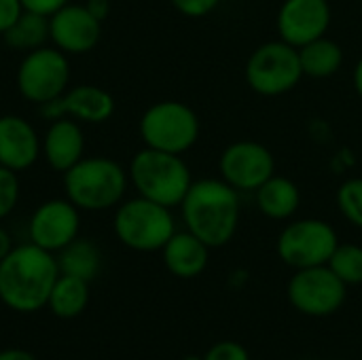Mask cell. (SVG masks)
Returning a JSON list of instances; mask_svg holds the SVG:
<instances>
[{"label": "cell", "mask_w": 362, "mask_h": 360, "mask_svg": "<svg viewBox=\"0 0 362 360\" xmlns=\"http://www.w3.org/2000/svg\"><path fill=\"white\" fill-rule=\"evenodd\" d=\"M57 276L53 252L32 242L19 244L0 261V301L19 314L38 312L47 308Z\"/></svg>", "instance_id": "cell-1"}, {"label": "cell", "mask_w": 362, "mask_h": 360, "mask_svg": "<svg viewBox=\"0 0 362 360\" xmlns=\"http://www.w3.org/2000/svg\"><path fill=\"white\" fill-rule=\"evenodd\" d=\"M185 229L210 248H221L233 240L240 227V191L218 178L193 180L178 206Z\"/></svg>", "instance_id": "cell-2"}, {"label": "cell", "mask_w": 362, "mask_h": 360, "mask_svg": "<svg viewBox=\"0 0 362 360\" xmlns=\"http://www.w3.org/2000/svg\"><path fill=\"white\" fill-rule=\"evenodd\" d=\"M129 185L127 170L110 157H83L64 172V193L83 212L119 206Z\"/></svg>", "instance_id": "cell-3"}, {"label": "cell", "mask_w": 362, "mask_h": 360, "mask_svg": "<svg viewBox=\"0 0 362 360\" xmlns=\"http://www.w3.org/2000/svg\"><path fill=\"white\" fill-rule=\"evenodd\" d=\"M127 174L138 195L165 208H178L193 185V174L182 155L148 146L132 157Z\"/></svg>", "instance_id": "cell-4"}, {"label": "cell", "mask_w": 362, "mask_h": 360, "mask_svg": "<svg viewBox=\"0 0 362 360\" xmlns=\"http://www.w3.org/2000/svg\"><path fill=\"white\" fill-rule=\"evenodd\" d=\"M112 229L123 246L136 252H157L176 233V221L172 208L138 195L117 206Z\"/></svg>", "instance_id": "cell-5"}, {"label": "cell", "mask_w": 362, "mask_h": 360, "mask_svg": "<svg viewBox=\"0 0 362 360\" xmlns=\"http://www.w3.org/2000/svg\"><path fill=\"white\" fill-rule=\"evenodd\" d=\"M140 138L144 146L185 155L199 140V117L197 112L178 100H163L148 106L140 117Z\"/></svg>", "instance_id": "cell-6"}, {"label": "cell", "mask_w": 362, "mask_h": 360, "mask_svg": "<svg viewBox=\"0 0 362 360\" xmlns=\"http://www.w3.org/2000/svg\"><path fill=\"white\" fill-rule=\"evenodd\" d=\"M244 79L263 98H278L293 91L303 79L299 49L282 38L259 45L246 62Z\"/></svg>", "instance_id": "cell-7"}, {"label": "cell", "mask_w": 362, "mask_h": 360, "mask_svg": "<svg viewBox=\"0 0 362 360\" xmlns=\"http://www.w3.org/2000/svg\"><path fill=\"white\" fill-rule=\"evenodd\" d=\"M339 246L333 225L322 219H299L288 223L276 242L278 257L291 269H308L327 265Z\"/></svg>", "instance_id": "cell-8"}, {"label": "cell", "mask_w": 362, "mask_h": 360, "mask_svg": "<svg viewBox=\"0 0 362 360\" xmlns=\"http://www.w3.org/2000/svg\"><path fill=\"white\" fill-rule=\"evenodd\" d=\"M70 83V62L57 47L28 51L17 68V89L32 104H47L59 98Z\"/></svg>", "instance_id": "cell-9"}, {"label": "cell", "mask_w": 362, "mask_h": 360, "mask_svg": "<svg viewBox=\"0 0 362 360\" xmlns=\"http://www.w3.org/2000/svg\"><path fill=\"white\" fill-rule=\"evenodd\" d=\"M288 303L312 318H327L339 312L348 299V286L329 265L295 269L286 286Z\"/></svg>", "instance_id": "cell-10"}, {"label": "cell", "mask_w": 362, "mask_h": 360, "mask_svg": "<svg viewBox=\"0 0 362 360\" xmlns=\"http://www.w3.org/2000/svg\"><path fill=\"white\" fill-rule=\"evenodd\" d=\"M274 174L276 159L257 140H235L218 157V176L240 193H255Z\"/></svg>", "instance_id": "cell-11"}, {"label": "cell", "mask_w": 362, "mask_h": 360, "mask_svg": "<svg viewBox=\"0 0 362 360\" xmlns=\"http://www.w3.org/2000/svg\"><path fill=\"white\" fill-rule=\"evenodd\" d=\"M78 229H81V210L66 197L42 202L34 210L28 225L30 242L53 255L66 248L72 240H76Z\"/></svg>", "instance_id": "cell-12"}, {"label": "cell", "mask_w": 362, "mask_h": 360, "mask_svg": "<svg viewBox=\"0 0 362 360\" xmlns=\"http://www.w3.org/2000/svg\"><path fill=\"white\" fill-rule=\"evenodd\" d=\"M278 36L301 49L308 42L327 36L331 28L329 0H284L276 15Z\"/></svg>", "instance_id": "cell-13"}, {"label": "cell", "mask_w": 362, "mask_h": 360, "mask_svg": "<svg viewBox=\"0 0 362 360\" xmlns=\"http://www.w3.org/2000/svg\"><path fill=\"white\" fill-rule=\"evenodd\" d=\"M102 38L98 21L85 4H66L49 17V40L66 55H83L95 49Z\"/></svg>", "instance_id": "cell-14"}, {"label": "cell", "mask_w": 362, "mask_h": 360, "mask_svg": "<svg viewBox=\"0 0 362 360\" xmlns=\"http://www.w3.org/2000/svg\"><path fill=\"white\" fill-rule=\"evenodd\" d=\"M40 157V136L34 125L19 115L0 117V166L23 172Z\"/></svg>", "instance_id": "cell-15"}, {"label": "cell", "mask_w": 362, "mask_h": 360, "mask_svg": "<svg viewBox=\"0 0 362 360\" xmlns=\"http://www.w3.org/2000/svg\"><path fill=\"white\" fill-rule=\"evenodd\" d=\"M40 155L55 172H68L85 157V134L78 121L62 117L51 121L40 138Z\"/></svg>", "instance_id": "cell-16"}, {"label": "cell", "mask_w": 362, "mask_h": 360, "mask_svg": "<svg viewBox=\"0 0 362 360\" xmlns=\"http://www.w3.org/2000/svg\"><path fill=\"white\" fill-rule=\"evenodd\" d=\"M210 250L212 248L208 244H204L191 231L176 229V233L161 248V257H163L165 269L172 276L191 280L206 272V267L210 263Z\"/></svg>", "instance_id": "cell-17"}, {"label": "cell", "mask_w": 362, "mask_h": 360, "mask_svg": "<svg viewBox=\"0 0 362 360\" xmlns=\"http://www.w3.org/2000/svg\"><path fill=\"white\" fill-rule=\"evenodd\" d=\"M62 115L78 123H104L115 115V98L98 85H76L59 95Z\"/></svg>", "instance_id": "cell-18"}, {"label": "cell", "mask_w": 362, "mask_h": 360, "mask_svg": "<svg viewBox=\"0 0 362 360\" xmlns=\"http://www.w3.org/2000/svg\"><path fill=\"white\" fill-rule=\"evenodd\" d=\"M259 212L269 221H288L301 206V191L295 180L274 174L255 191Z\"/></svg>", "instance_id": "cell-19"}, {"label": "cell", "mask_w": 362, "mask_h": 360, "mask_svg": "<svg viewBox=\"0 0 362 360\" xmlns=\"http://www.w3.org/2000/svg\"><path fill=\"white\" fill-rule=\"evenodd\" d=\"M87 306H89V282L74 276L59 274L47 301L51 314L57 316L59 320H72L81 316L87 310Z\"/></svg>", "instance_id": "cell-20"}, {"label": "cell", "mask_w": 362, "mask_h": 360, "mask_svg": "<svg viewBox=\"0 0 362 360\" xmlns=\"http://www.w3.org/2000/svg\"><path fill=\"white\" fill-rule=\"evenodd\" d=\"M55 259H57L59 274L74 276L85 282L95 280V276L100 274V267H102L100 248L87 238L72 240L66 248L55 252Z\"/></svg>", "instance_id": "cell-21"}, {"label": "cell", "mask_w": 362, "mask_h": 360, "mask_svg": "<svg viewBox=\"0 0 362 360\" xmlns=\"http://www.w3.org/2000/svg\"><path fill=\"white\" fill-rule=\"evenodd\" d=\"M299 59L303 68V76L310 79H329L337 74L344 66V49L339 42L329 36L316 38L299 49Z\"/></svg>", "instance_id": "cell-22"}, {"label": "cell", "mask_w": 362, "mask_h": 360, "mask_svg": "<svg viewBox=\"0 0 362 360\" xmlns=\"http://www.w3.org/2000/svg\"><path fill=\"white\" fill-rule=\"evenodd\" d=\"M6 47L15 51H34L47 45L49 40V17L32 11H21V15L11 23V28L2 34Z\"/></svg>", "instance_id": "cell-23"}, {"label": "cell", "mask_w": 362, "mask_h": 360, "mask_svg": "<svg viewBox=\"0 0 362 360\" xmlns=\"http://www.w3.org/2000/svg\"><path fill=\"white\" fill-rule=\"evenodd\" d=\"M333 274L346 286H361L362 284V246L358 244H341L335 248L333 257L327 263Z\"/></svg>", "instance_id": "cell-24"}, {"label": "cell", "mask_w": 362, "mask_h": 360, "mask_svg": "<svg viewBox=\"0 0 362 360\" xmlns=\"http://www.w3.org/2000/svg\"><path fill=\"white\" fill-rule=\"evenodd\" d=\"M337 208L350 225L362 229V178H348L339 185Z\"/></svg>", "instance_id": "cell-25"}, {"label": "cell", "mask_w": 362, "mask_h": 360, "mask_svg": "<svg viewBox=\"0 0 362 360\" xmlns=\"http://www.w3.org/2000/svg\"><path fill=\"white\" fill-rule=\"evenodd\" d=\"M19 193H21V185L17 172L0 166V221L15 210L19 202Z\"/></svg>", "instance_id": "cell-26"}, {"label": "cell", "mask_w": 362, "mask_h": 360, "mask_svg": "<svg viewBox=\"0 0 362 360\" xmlns=\"http://www.w3.org/2000/svg\"><path fill=\"white\" fill-rule=\"evenodd\" d=\"M170 2L180 15L191 17V19H199V17L214 13L223 0H170Z\"/></svg>", "instance_id": "cell-27"}, {"label": "cell", "mask_w": 362, "mask_h": 360, "mask_svg": "<svg viewBox=\"0 0 362 360\" xmlns=\"http://www.w3.org/2000/svg\"><path fill=\"white\" fill-rule=\"evenodd\" d=\"M204 360H250V354L238 342H218L204 354Z\"/></svg>", "instance_id": "cell-28"}, {"label": "cell", "mask_w": 362, "mask_h": 360, "mask_svg": "<svg viewBox=\"0 0 362 360\" xmlns=\"http://www.w3.org/2000/svg\"><path fill=\"white\" fill-rule=\"evenodd\" d=\"M21 0H0V36L11 28V23L21 15Z\"/></svg>", "instance_id": "cell-29"}, {"label": "cell", "mask_w": 362, "mask_h": 360, "mask_svg": "<svg viewBox=\"0 0 362 360\" xmlns=\"http://www.w3.org/2000/svg\"><path fill=\"white\" fill-rule=\"evenodd\" d=\"M70 0H21V6L25 11H32V13H40V15H47L51 17L55 11H59L62 6H66Z\"/></svg>", "instance_id": "cell-30"}, {"label": "cell", "mask_w": 362, "mask_h": 360, "mask_svg": "<svg viewBox=\"0 0 362 360\" xmlns=\"http://www.w3.org/2000/svg\"><path fill=\"white\" fill-rule=\"evenodd\" d=\"M85 6L98 21H104L110 13V0H87Z\"/></svg>", "instance_id": "cell-31"}, {"label": "cell", "mask_w": 362, "mask_h": 360, "mask_svg": "<svg viewBox=\"0 0 362 360\" xmlns=\"http://www.w3.org/2000/svg\"><path fill=\"white\" fill-rule=\"evenodd\" d=\"M0 360H36V356L23 348H4L0 350Z\"/></svg>", "instance_id": "cell-32"}, {"label": "cell", "mask_w": 362, "mask_h": 360, "mask_svg": "<svg viewBox=\"0 0 362 360\" xmlns=\"http://www.w3.org/2000/svg\"><path fill=\"white\" fill-rule=\"evenodd\" d=\"M15 246H13V240H11V236H8V231L4 229V227H0V261L13 250Z\"/></svg>", "instance_id": "cell-33"}, {"label": "cell", "mask_w": 362, "mask_h": 360, "mask_svg": "<svg viewBox=\"0 0 362 360\" xmlns=\"http://www.w3.org/2000/svg\"><path fill=\"white\" fill-rule=\"evenodd\" d=\"M352 85H354V91L358 93V98L362 100V57L356 62V66H354V72H352Z\"/></svg>", "instance_id": "cell-34"}, {"label": "cell", "mask_w": 362, "mask_h": 360, "mask_svg": "<svg viewBox=\"0 0 362 360\" xmlns=\"http://www.w3.org/2000/svg\"><path fill=\"white\" fill-rule=\"evenodd\" d=\"M182 360H204V356H195V354H191V356H185Z\"/></svg>", "instance_id": "cell-35"}, {"label": "cell", "mask_w": 362, "mask_h": 360, "mask_svg": "<svg viewBox=\"0 0 362 360\" xmlns=\"http://www.w3.org/2000/svg\"><path fill=\"white\" fill-rule=\"evenodd\" d=\"M335 360H344V359H335Z\"/></svg>", "instance_id": "cell-36"}]
</instances>
